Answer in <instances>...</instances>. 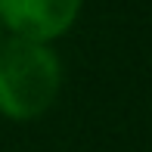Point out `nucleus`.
<instances>
[{
    "label": "nucleus",
    "instance_id": "1",
    "mask_svg": "<svg viewBox=\"0 0 152 152\" xmlns=\"http://www.w3.org/2000/svg\"><path fill=\"white\" fill-rule=\"evenodd\" d=\"M65 68L53 44L10 37L0 44V115L6 121H37L56 106Z\"/></svg>",
    "mask_w": 152,
    "mask_h": 152
},
{
    "label": "nucleus",
    "instance_id": "2",
    "mask_svg": "<svg viewBox=\"0 0 152 152\" xmlns=\"http://www.w3.org/2000/svg\"><path fill=\"white\" fill-rule=\"evenodd\" d=\"M84 0H0V25L10 37L56 44L78 25Z\"/></svg>",
    "mask_w": 152,
    "mask_h": 152
},
{
    "label": "nucleus",
    "instance_id": "3",
    "mask_svg": "<svg viewBox=\"0 0 152 152\" xmlns=\"http://www.w3.org/2000/svg\"><path fill=\"white\" fill-rule=\"evenodd\" d=\"M3 40H6V31H3V25H0V44H3Z\"/></svg>",
    "mask_w": 152,
    "mask_h": 152
}]
</instances>
